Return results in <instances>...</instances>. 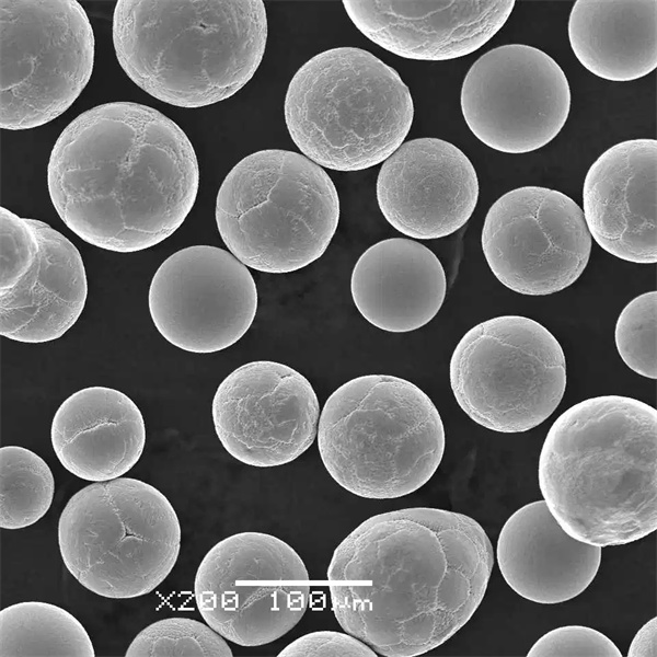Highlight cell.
Masks as SVG:
<instances>
[{"label":"cell","mask_w":657,"mask_h":657,"mask_svg":"<svg viewBox=\"0 0 657 657\" xmlns=\"http://www.w3.org/2000/svg\"><path fill=\"white\" fill-rule=\"evenodd\" d=\"M494 564L473 518L414 507L362 521L327 569L343 630L387 657H413L448 641L481 604Z\"/></svg>","instance_id":"1"},{"label":"cell","mask_w":657,"mask_h":657,"mask_svg":"<svg viewBox=\"0 0 657 657\" xmlns=\"http://www.w3.org/2000/svg\"><path fill=\"white\" fill-rule=\"evenodd\" d=\"M195 150L161 112L134 102L97 105L59 135L47 165L51 203L84 242L130 253L164 241L197 197Z\"/></svg>","instance_id":"2"},{"label":"cell","mask_w":657,"mask_h":657,"mask_svg":"<svg viewBox=\"0 0 657 657\" xmlns=\"http://www.w3.org/2000/svg\"><path fill=\"white\" fill-rule=\"evenodd\" d=\"M538 480L574 539L599 548L643 539L657 529V411L621 395L573 405L545 437Z\"/></svg>","instance_id":"3"},{"label":"cell","mask_w":657,"mask_h":657,"mask_svg":"<svg viewBox=\"0 0 657 657\" xmlns=\"http://www.w3.org/2000/svg\"><path fill=\"white\" fill-rule=\"evenodd\" d=\"M261 0H119L113 44L126 74L174 106L223 101L254 76L267 42Z\"/></svg>","instance_id":"4"},{"label":"cell","mask_w":657,"mask_h":657,"mask_svg":"<svg viewBox=\"0 0 657 657\" xmlns=\"http://www.w3.org/2000/svg\"><path fill=\"white\" fill-rule=\"evenodd\" d=\"M318 448L326 471L346 491L365 498H397L435 474L445 429L435 404L416 384L391 374H365L326 400Z\"/></svg>","instance_id":"5"},{"label":"cell","mask_w":657,"mask_h":657,"mask_svg":"<svg viewBox=\"0 0 657 657\" xmlns=\"http://www.w3.org/2000/svg\"><path fill=\"white\" fill-rule=\"evenodd\" d=\"M284 114L303 155L320 166L350 172L385 161L402 145L414 105L392 67L365 49L337 47L296 72Z\"/></svg>","instance_id":"6"},{"label":"cell","mask_w":657,"mask_h":657,"mask_svg":"<svg viewBox=\"0 0 657 657\" xmlns=\"http://www.w3.org/2000/svg\"><path fill=\"white\" fill-rule=\"evenodd\" d=\"M216 222L226 246L253 269L285 274L320 258L337 229L339 199L322 166L279 149L243 158L223 180Z\"/></svg>","instance_id":"7"},{"label":"cell","mask_w":657,"mask_h":657,"mask_svg":"<svg viewBox=\"0 0 657 657\" xmlns=\"http://www.w3.org/2000/svg\"><path fill=\"white\" fill-rule=\"evenodd\" d=\"M58 544L67 569L83 587L105 598L130 599L153 591L171 573L181 526L159 489L117 477L72 495L59 518Z\"/></svg>","instance_id":"8"},{"label":"cell","mask_w":657,"mask_h":657,"mask_svg":"<svg viewBox=\"0 0 657 657\" xmlns=\"http://www.w3.org/2000/svg\"><path fill=\"white\" fill-rule=\"evenodd\" d=\"M450 385L463 412L504 434L528 431L552 415L566 389V360L556 337L521 315L470 328L450 359Z\"/></svg>","instance_id":"9"},{"label":"cell","mask_w":657,"mask_h":657,"mask_svg":"<svg viewBox=\"0 0 657 657\" xmlns=\"http://www.w3.org/2000/svg\"><path fill=\"white\" fill-rule=\"evenodd\" d=\"M0 127L57 118L89 82L94 35L76 0H1Z\"/></svg>","instance_id":"10"},{"label":"cell","mask_w":657,"mask_h":657,"mask_svg":"<svg viewBox=\"0 0 657 657\" xmlns=\"http://www.w3.org/2000/svg\"><path fill=\"white\" fill-rule=\"evenodd\" d=\"M194 595L206 623L241 646L269 644L303 616L309 575L298 553L263 532L232 534L215 544L196 572Z\"/></svg>","instance_id":"11"},{"label":"cell","mask_w":657,"mask_h":657,"mask_svg":"<svg viewBox=\"0 0 657 657\" xmlns=\"http://www.w3.org/2000/svg\"><path fill=\"white\" fill-rule=\"evenodd\" d=\"M481 241L494 276L529 296L552 295L573 285L592 246L581 208L567 195L541 186L500 196L486 214Z\"/></svg>","instance_id":"12"},{"label":"cell","mask_w":657,"mask_h":657,"mask_svg":"<svg viewBox=\"0 0 657 657\" xmlns=\"http://www.w3.org/2000/svg\"><path fill=\"white\" fill-rule=\"evenodd\" d=\"M460 104L473 135L504 153L544 147L564 127L570 108L565 72L533 46L508 44L483 54L469 69Z\"/></svg>","instance_id":"13"},{"label":"cell","mask_w":657,"mask_h":657,"mask_svg":"<svg viewBox=\"0 0 657 657\" xmlns=\"http://www.w3.org/2000/svg\"><path fill=\"white\" fill-rule=\"evenodd\" d=\"M257 303L247 266L211 245L188 246L169 256L148 293L149 312L162 337L195 354L237 343L253 323Z\"/></svg>","instance_id":"14"},{"label":"cell","mask_w":657,"mask_h":657,"mask_svg":"<svg viewBox=\"0 0 657 657\" xmlns=\"http://www.w3.org/2000/svg\"><path fill=\"white\" fill-rule=\"evenodd\" d=\"M211 412L226 451L256 468L296 460L318 435L320 407L310 381L276 361H251L233 370L219 384Z\"/></svg>","instance_id":"15"},{"label":"cell","mask_w":657,"mask_h":657,"mask_svg":"<svg viewBox=\"0 0 657 657\" xmlns=\"http://www.w3.org/2000/svg\"><path fill=\"white\" fill-rule=\"evenodd\" d=\"M377 199L387 221L418 240L450 235L472 216L479 180L470 159L439 138L402 143L382 164Z\"/></svg>","instance_id":"16"},{"label":"cell","mask_w":657,"mask_h":657,"mask_svg":"<svg viewBox=\"0 0 657 657\" xmlns=\"http://www.w3.org/2000/svg\"><path fill=\"white\" fill-rule=\"evenodd\" d=\"M581 210L604 251L633 263H656L657 141L631 139L606 150L586 174Z\"/></svg>","instance_id":"17"},{"label":"cell","mask_w":657,"mask_h":657,"mask_svg":"<svg viewBox=\"0 0 657 657\" xmlns=\"http://www.w3.org/2000/svg\"><path fill=\"white\" fill-rule=\"evenodd\" d=\"M354 25L399 57L448 60L486 44L506 23L514 0L343 1Z\"/></svg>","instance_id":"18"},{"label":"cell","mask_w":657,"mask_h":657,"mask_svg":"<svg viewBox=\"0 0 657 657\" xmlns=\"http://www.w3.org/2000/svg\"><path fill=\"white\" fill-rule=\"evenodd\" d=\"M508 586L538 603H560L581 593L593 580L601 548L570 537L544 500L516 510L503 526L496 549Z\"/></svg>","instance_id":"19"},{"label":"cell","mask_w":657,"mask_h":657,"mask_svg":"<svg viewBox=\"0 0 657 657\" xmlns=\"http://www.w3.org/2000/svg\"><path fill=\"white\" fill-rule=\"evenodd\" d=\"M350 291L360 314L394 333L420 328L440 310L447 291L439 258L407 238L377 242L358 258Z\"/></svg>","instance_id":"20"},{"label":"cell","mask_w":657,"mask_h":657,"mask_svg":"<svg viewBox=\"0 0 657 657\" xmlns=\"http://www.w3.org/2000/svg\"><path fill=\"white\" fill-rule=\"evenodd\" d=\"M54 451L70 473L103 482L127 473L140 459L146 427L136 403L106 387H89L67 397L51 422Z\"/></svg>","instance_id":"21"},{"label":"cell","mask_w":657,"mask_h":657,"mask_svg":"<svg viewBox=\"0 0 657 657\" xmlns=\"http://www.w3.org/2000/svg\"><path fill=\"white\" fill-rule=\"evenodd\" d=\"M38 249L28 268L0 290V334L22 343L60 338L81 315L88 281L78 249L36 220Z\"/></svg>","instance_id":"22"},{"label":"cell","mask_w":657,"mask_h":657,"mask_svg":"<svg viewBox=\"0 0 657 657\" xmlns=\"http://www.w3.org/2000/svg\"><path fill=\"white\" fill-rule=\"evenodd\" d=\"M568 38L592 74L616 82L645 77L657 67V1L577 0Z\"/></svg>","instance_id":"23"},{"label":"cell","mask_w":657,"mask_h":657,"mask_svg":"<svg viewBox=\"0 0 657 657\" xmlns=\"http://www.w3.org/2000/svg\"><path fill=\"white\" fill-rule=\"evenodd\" d=\"M1 657H94L83 625L65 609L24 601L0 611Z\"/></svg>","instance_id":"24"},{"label":"cell","mask_w":657,"mask_h":657,"mask_svg":"<svg viewBox=\"0 0 657 657\" xmlns=\"http://www.w3.org/2000/svg\"><path fill=\"white\" fill-rule=\"evenodd\" d=\"M55 482L48 464L19 446L0 449V527L26 528L50 508Z\"/></svg>","instance_id":"25"},{"label":"cell","mask_w":657,"mask_h":657,"mask_svg":"<svg viewBox=\"0 0 657 657\" xmlns=\"http://www.w3.org/2000/svg\"><path fill=\"white\" fill-rule=\"evenodd\" d=\"M232 650L208 624L188 618L157 621L136 635L126 657H231Z\"/></svg>","instance_id":"26"},{"label":"cell","mask_w":657,"mask_h":657,"mask_svg":"<svg viewBox=\"0 0 657 657\" xmlns=\"http://www.w3.org/2000/svg\"><path fill=\"white\" fill-rule=\"evenodd\" d=\"M622 360L634 372L657 378V292L648 291L630 301L620 313L614 332Z\"/></svg>","instance_id":"27"},{"label":"cell","mask_w":657,"mask_h":657,"mask_svg":"<svg viewBox=\"0 0 657 657\" xmlns=\"http://www.w3.org/2000/svg\"><path fill=\"white\" fill-rule=\"evenodd\" d=\"M528 657H621L615 644L601 632L581 625L554 629L540 637Z\"/></svg>","instance_id":"28"},{"label":"cell","mask_w":657,"mask_h":657,"mask_svg":"<svg viewBox=\"0 0 657 657\" xmlns=\"http://www.w3.org/2000/svg\"><path fill=\"white\" fill-rule=\"evenodd\" d=\"M279 657L351 656L374 657L377 653L359 638L345 633L320 631L306 634L279 654Z\"/></svg>","instance_id":"29"},{"label":"cell","mask_w":657,"mask_h":657,"mask_svg":"<svg viewBox=\"0 0 657 657\" xmlns=\"http://www.w3.org/2000/svg\"><path fill=\"white\" fill-rule=\"evenodd\" d=\"M629 657H656L657 656V619L653 618L645 623L634 636Z\"/></svg>","instance_id":"30"}]
</instances>
